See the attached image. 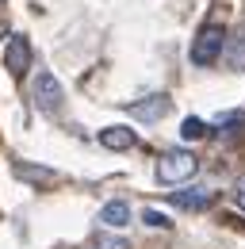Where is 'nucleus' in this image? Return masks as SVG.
I'll return each instance as SVG.
<instances>
[{"mask_svg":"<svg viewBox=\"0 0 245 249\" xmlns=\"http://www.w3.org/2000/svg\"><path fill=\"white\" fill-rule=\"evenodd\" d=\"M199 169V157L188 154V150H169V154L157 157V184H184L192 180Z\"/></svg>","mask_w":245,"mask_h":249,"instance_id":"nucleus-1","label":"nucleus"},{"mask_svg":"<svg viewBox=\"0 0 245 249\" xmlns=\"http://www.w3.org/2000/svg\"><path fill=\"white\" fill-rule=\"evenodd\" d=\"M222 42H226V31L218 23H203L195 42H192V62L195 65H211L214 58H222Z\"/></svg>","mask_w":245,"mask_h":249,"instance_id":"nucleus-2","label":"nucleus"},{"mask_svg":"<svg viewBox=\"0 0 245 249\" xmlns=\"http://www.w3.org/2000/svg\"><path fill=\"white\" fill-rule=\"evenodd\" d=\"M31 96H35V107H38L42 115H58L61 104H65L61 81L54 77V73H38V77H35V89H31Z\"/></svg>","mask_w":245,"mask_h":249,"instance_id":"nucleus-3","label":"nucleus"},{"mask_svg":"<svg viewBox=\"0 0 245 249\" xmlns=\"http://www.w3.org/2000/svg\"><path fill=\"white\" fill-rule=\"evenodd\" d=\"M169 107H173V100L165 92H153L150 100H134V104H126V111L134 115V119H142V123H157L161 115H169Z\"/></svg>","mask_w":245,"mask_h":249,"instance_id":"nucleus-4","label":"nucleus"},{"mask_svg":"<svg viewBox=\"0 0 245 249\" xmlns=\"http://www.w3.org/2000/svg\"><path fill=\"white\" fill-rule=\"evenodd\" d=\"M4 65H8V73H27L31 65V42L23 38V35H12L8 38V50H4Z\"/></svg>","mask_w":245,"mask_h":249,"instance_id":"nucleus-5","label":"nucleus"},{"mask_svg":"<svg viewBox=\"0 0 245 249\" xmlns=\"http://www.w3.org/2000/svg\"><path fill=\"white\" fill-rule=\"evenodd\" d=\"M100 146L104 150H134L138 146V134L130 126H104L100 130Z\"/></svg>","mask_w":245,"mask_h":249,"instance_id":"nucleus-6","label":"nucleus"},{"mask_svg":"<svg viewBox=\"0 0 245 249\" xmlns=\"http://www.w3.org/2000/svg\"><path fill=\"white\" fill-rule=\"evenodd\" d=\"M169 199H173L176 207H184V211H203V207H211L214 192L211 188H192V192H173Z\"/></svg>","mask_w":245,"mask_h":249,"instance_id":"nucleus-7","label":"nucleus"},{"mask_svg":"<svg viewBox=\"0 0 245 249\" xmlns=\"http://www.w3.org/2000/svg\"><path fill=\"white\" fill-rule=\"evenodd\" d=\"M100 222L111 226V230H122V226L130 222V203H126V199H111V203H104V207H100Z\"/></svg>","mask_w":245,"mask_h":249,"instance_id":"nucleus-8","label":"nucleus"},{"mask_svg":"<svg viewBox=\"0 0 245 249\" xmlns=\"http://www.w3.org/2000/svg\"><path fill=\"white\" fill-rule=\"evenodd\" d=\"M222 58L230 69H245V31H238L230 42H222Z\"/></svg>","mask_w":245,"mask_h":249,"instance_id":"nucleus-9","label":"nucleus"},{"mask_svg":"<svg viewBox=\"0 0 245 249\" xmlns=\"http://www.w3.org/2000/svg\"><path fill=\"white\" fill-rule=\"evenodd\" d=\"M85 249H130V242L119 238V234H92Z\"/></svg>","mask_w":245,"mask_h":249,"instance_id":"nucleus-10","label":"nucleus"},{"mask_svg":"<svg viewBox=\"0 0 245 249\" xmlns=\"http://www.w3.org/2000/svg\"><path fill=\"white\" fill-rule=\"evenodd\" d=\"M16 177H27V180H38V184L58 180V173H50V169H35V165H16Z\"/></svg>","mask_w":245,"mask_h":249,"instance_id":"nucleus-11","label":"nucleus"},{"mask_svg":"<svg viewBox=\"0 0 245 249\" xmlns=\"http://www.w3.org/2000/svg\"><path fill=\"white\" fill-rule=\"evenodd\" d=\"M180 134L188 138V142L207 138V123H203V119H195V115H188V119H184V126H180Z\"/></svg>","mask_w":245,"mask_h":249,"instance_id":"nucleus-12","label":"nucleus"},{"mask_svg":"<svg viewBox=\"0 0 245 249\" xmlns=\"http://www.w3.org/2000/svg\"><path fill=\"white\" fill-rule=\"evenodd\" d=\"M142 222H146V226H161V230H169V226H173L169 218L161 215V211H153V207H146V211H142Z\"/></svg>","mask_w":245,"mask_h":249,"instance_id":"nucleus-13","label":"nucleus"},{"mask_svg":"<svg viewBox=\"0 0 245 249\" xmlns=\"http://www.w3.org/2000/svg\"><path fill=\"white\" fill-rule=\"evenodd\" d=\"M234 199H238V207L245 211V177H238V184H234Z\"/></svg>","mask_w":245,"mask_h":249,"instance_id":"nucleus-14","label":"nucleus"}]
</instances>
